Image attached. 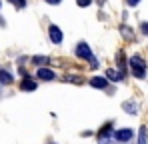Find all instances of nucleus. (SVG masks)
<instances>
[{"mask_svg":"<svg viewBox=\"0 0 148 144\" xmlns=\"http://www.w3.org/2000/svg\"><path fill=\"white\" fill-rule=\"evenodd\" d=\"M138 144H148V128H146V124L140 126V130H138Z\"/></svg>","mask_w":148,"mask_h":144,"instance_id":"obj_11","label":"nucleus"},{"mask_svg":"<svg viewBox=\"0 0 148 144\" xmlns=\"http://www.w3.org/2000/svg\"><path fill=\"white\" fill-rule=\"evenodd\" d=\"M88 84H90L92 88H100V90H104V88L108 86V78H104V76H92V78L88 80Z\"/></svg>","mask_w":148,"mask_h":144,"instance_id":"obj_6","label":"nucleus"},{"mask_svg":"<svg viewBox=\"0 0 148 144\" xmlns=\"http://www.w3.org/2000/svg\"><path fill=\"white\" fill-rule=\"evenodd\" d=\"M32 64H38V66H42V64H50V58H48V56H32Z\"/></svg>","mask_w":148,"mask_h":144,"instance_id":"obj_13","label":"nucleus"},{"mask_svg":"<svg viewBox=\"0 0 148 144\" xmlns=\"http://www.w3.org/2000/svg\"><path fill=\"white\" fill-rule=\"evenodd\" d=\"M44 2H48V4H60L62 0H44Z\"/></svg>","mask_w":148,"mask_h":144,"instance_id":"obj_20","label":"nucleus"},{"mask_svg":"<svg viewBox=\"0 0 148 144\" xmlns=\"http://www.w3.org/2000/svg\"><path fill=\"white\" fill-rule=\"evenodd\" d=\"M66 82H72V84H82V78L80 76H64Z\"/></svg>","mask_w":148,"mask_h":144,"instance_id":"obj_15","label":"nucleus"},{"mask_svg":"<svg viewBox=\"0 0 148 144\" xmlns=\"http://www.w3.org/2000/svg\"><path fill=\"white\" fill-rule=\"evenodd\" d=\"M128 64H130V68H132V74H134L136 78H144V76H146V62L142 60V56H140V54H134V56H130Z\"/></svg>","mask_w":148,"mask_h":144,"instance_id":"obj_2","label":"nucleus"},{"mask_svg":"<svg viewBox=\"0 0 148 144\" xmlns=\"http://www.w3.org/2000/svg\"><path fill=\"white\" fill-rule=\"evenodd\" d=\"M114 134H116V140L120 144H128V142H132V138H134V132H132L130 128H120V130H116Z\"/></svg>","mask_w":148,"mask_h":144,"instance_id":"obj_4","label":"nucleus"},{"mask_svg":"<svg viewBox=\"0 0 148 144\" xmlns=\"http://www.w3.org/2000/svg\"><path fill=\"white\" fill-rule=\"evenodd\" d=\"M76 4H78V6H82V8H86V6H90V4H92V0H76Z\"/></svg>","mask_w":148,"mask_h":144,"instance_id":"obj_17","label":"nucleus"},{"mask_svg":"<svg viewBox=\"0 0 148 144\" xmlns=\"http://www.w3.org/2000/svg\"><path fill=\"white\" fill-rule=\"evenodd\" d=\"M106 78L108 80H114V82H120V80H124V72L110 68V70H106Z\"/></svg>","mask_w":148,"mask_h":144,"instance_id":"obj_10","label":"nucleus"},{"mask_svg":"<svg viewBox=\"0 0 148 144\" xmlns=\"http://www.w3.org/2000/svg\"><path fill=\"white\" fill-rule=\"evenodd\" d=\"M76 56L78 58H82V60H88L90 62V68H98V60L94 58V54H92V50H90V46L86 44V42H78L76 44Z\"/></svg>","mask_w":148,"mask_h":144,"instance_id":"obj_1","label":"nucleus"},{"mask_svg":"<svg viewBox=\"0 0 148 144\" xmlns=\"http://www.w3.org/2000/svg\"><path fill=\"white\" fill-rule=\"evenodd\" d=\"M20 90H24V92H34V90H36V82H34L32 78L24 76V80L20 82Z\"/></svg>","mask_w":148,"mask_h":144,"instance_id":"obj_9","label":"nucleus"},{"mask_svg":"<svg viewBox=\"0 0 148 144\" xmlns=\"http://www.w3.org/2000/svg\"><path fill=\"white\" fill-rule=\"evenodd\" d=\"M122 110L126 114H138V102L136 100H126V102H122Z\"/></svg>","mask_w":148,"mask_h":144,"instance_id":"obj_8","label":"nucleus"},{"mask_svg":"<svg viewBox=\"0 0 148 144\" xmlns=\"http://www.w3.org/2000/svg\"><path fill=\"white\" fill-rule=\"evenodd\" d=\"M114 140H116V134L112 130V124H106L98 132V144H114Z\"/></svg>","mask_w":148,"mask_h":144,"instance_id":"obj_3","label":"nucleus"},{"mask_svg":"<svg viewBox=\"0 0 148 144\" xmlns=\"http://www.w3.org/2000/svg\"><path fill=\"white\" fill-rule=\"evenodd\" d=\"M140 28H142V32L148 36V22H142V26H140Z\"/></svg>","mask_w":148,"mask_h":144,"instance_id":"obj_18","label":"nucleus"},{"mask_svg":"<svg viewBox=\"0 0 148 144\" xmlns=\"http://www.w3.org/2000/svg\"><path fill=\"white\" fill-rule=\"evenodd\" d=\"M94 2H96L98 6H104V2H106V0H94Z\"/></svg>","mask_w":148,"mask_h":144,"instance_id":"obj_21","label":"nucleus"},{"mask_svg":"<svg viewBox=\"0 0 148 144\" xmlns=\"http://www.w3.org/2000/svg\"><path fill=\"white\" fill-rule=\"evenodd\" d=\"M8 2H10V4H14V6H16V8H20V10L26 8V0H8Z\"/></svg>","mask_w":148,"mask_h":144,"instance_id":"obj_16","label":"nucleus"},{"mask_svg":"<svg viewBox=\"0 0 148 144\" xmlns=\"http://www.w3.org/2000/svg\"><path fill=\"white\" fill-rule=\"evenodd\" d=\"M12 80H14V78H12L10 72L0 68V84H12Z\"/></svg>","mask_w":148,"mask_h":144,"instance_id":"obj_12","label":"nucleus"},{"mask_svg":"<svg viewBox=\"0 0 148 144\" xmlns=\"http://www.w3.org/2000/svg\"><path fill=\"white\" fill-rule=\"evenodd\" d=\"M48 36H50V40H52L54 44H60V42H62V30H60L56 24H50L48 26Z\"/></svg>","mask_w":148,"mask_h":144,"instance_id":"obj_5","label":"nucleus"},{"mask_svg":"<svg viewBox=\"0 0 148 144\" xmlns=\"http://www.w3.org/2000/svg\"><path fill=\"white\" fill-rule=\"evenodd\" d=\"M138 2H140V0H126V4H128V6H136Z\"/></svg>","mask_w":148,"mask_h":144,"instance_id":"obj_19","label":"nucleus"},{"mask_svg":"<svg viewBox=\"0 0 148 144\" xmlns=\"http://www.w3.org/2000/svg\"><path fill=\"white\" fill-rule=\"evenodd\" d=\"M36 78H38V80H46V82H50V80H54V78H56V74L50 70V68H38Z\"/></svg>","mask_w":148,"mask_h":144,"instance_id":"obj_7","label":"nucleus"},{"mask_svg":"<svg viewBox=\"0 0 148 144\" xmlns=\"http://www.w3.org/2000/svg\"><path fill=\"white\" fill-rule=\"evenodd\" d=\"M0 6H2V2H0Z\"/></svg>","mask_w":148,"mask_h":144,"instance_id":"obj_22","label":"nucleus"},{"mask_svg":"<svg viewBox=\"0 0 148 144\" xmlns=\"http://www.w3.org/2000/svg\"><path fill=\"white\" fill-rule=\"evenodd\" d=\"M120 32H122V36L126 38V40H132V38H134V34H132V28H128L126 24H122V26H120Z\"/></svg>","mask_w":148,"mask_h":144,"instance_id":"obj_14","label":"nucleus"}]
</instances>
